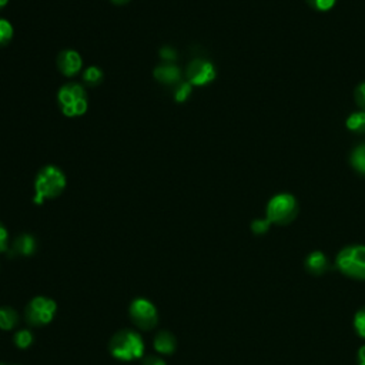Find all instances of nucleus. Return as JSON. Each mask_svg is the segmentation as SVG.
<instances>
[{"label": "nucleus", "instance_id": "29", "mask_svg": "<svg viewBox=\"0 0 365 365\" xmlns=\"http://www.w3.org/2000/svg\"><path fill=\"white\" fill-rule=\"evenodd\" d=\"M130 2V0H112V4L117 5V6H123V5H127Z\"/></svg>", "mask_w": 365, "mask_h": 365}, {"label": "nucleus", "instance_id": "21", "mask_svg": "<svg viewBox=\"0 0 365 365\" xmlns=\"http://www.w3.org/2000/svg\"><path fill=\"white\" fill-rule=\"evenodd\" d=\"M191 87H193V86H191L188 82H181V83H179V84L176 86V89H174V100L179 101V103L186 101V100L190 97V94H191Z\"/></svg>", "mask_w": 365, "mask_h": 365}, {"label": "nucleus", "instance_id": "16", "mask_svg": "<svg viewBox=\"0 0 365 365\" xmlns=\"http://www.w3.org/2000/svg\"><path fill=\"white\" fill-rule=\"evenodd\" d=\"M351 166L361 174H365V144H361L354 148L351 153Z\"/></svg>", "mask_w": 365, "mask_h": 365}, {"label": "nucleus", "instance_id": "2", "mask_svg": "<svg viewBox=\"0 0 365 365\" xmlns=\"http://www.w3.org/2000/svg\"><path fill=\"white\" fill-rule=\"evenodd\" d=\"M335 267L348 278L365 281V245L352 244L338 251Z\"/></svg>", "mask_w": 365, "mask_h": 365}, {"label": "nucleus", "instance_id": "12", "mask_svg": "<svg viewBox=\"0 0 365 365\" xmlns=\"http://www.w3.org/2000/svg\"><path fill=\"white\" fill-rule=\"evenodd\" d=\"M154 350L158 351L159 354H165V355H170L176 351L177 347V341L174 338V335L169 331H160L155 334L154 337V342H153Z\"/></svg>", "mask_w": 365, "mask_h": 365}, {"label": "nucleus", "instance_id": "7", "mask_svg": "<svg viewBox=\"0 0 365 365\" xmlns=\"http://www.w3.org/2000/svg\"><path fill=\"white\" fill-rule=\"evenodd\" d=\"M56 302L47 297H34L26 307V320L34 327L46 326L55 319Z\"/></svg>", "mask_w": 365, "mask_h": 365}, {"label": "nucleus", "instance_id": "11", "mask_svg": "<svg viewBox=\"0 0 365 365\" xmlns=\"http://www.w3.org/2000/svg\"><path fill=\"white\" fill-rule=\"evenodd\" d=\"M154 79L163 83V84H169V86H177L179 83H181V70L172 65V63H165L160 65L154 69L153 72Z\"/></svg>", "mask_w": 365, "mask_h": 365}, {"label": "nucleus", "instance_id": "15", "mask_svg": "<svg viewBox=\"0 0 365 365\" xmlns=\"http://www.w3.org/2000/svg\"><path fill=\"white\" fill-rule=\"evenodd\" d=\"M345 126L350 132L357 133V134H362L365 133V112H355L352 115L348 116Z\"/></svg>", "mask_w": 365, "mask_h": 365}, {"label": "nucleus", "instance_id": "30", "mask_svg": "<svg viewBox=\"0 0 365 365\" xmlns=\"http://www.w3.org/2000/svg\"><path fill=\"white\" fill-rule=\"evenodd\" d=\"M8 2H9V0H0V11H2L8 5Z\"/></svg>", "mask_w": 365, "mask_h": 365}, {"label": "nucleus", "instance_id": "1", "mask_svg": "<svg viewBox=\"0 0 365 365\" xmlns=\"http://www.w3.org/2000/svg\"><path fill=\"white\" fill-rule=\"evenodd\" d=\"M66 188V176L56 166H44L34 180V203L43 204L46 198H56Z\"/></svg>", "mask_w": 365, "mask_h": 365}, {"label": "nucleus", "instance_id": "14", "mask_svg": "<svg viewBox=\"0 0 365 365\" xmlns=\"http://www.w3.org/2000/svg\"><path fill=\"white\" fill-rule=\"evenodd\" d=\"M19 323L18 311L12 307H0V330L9 331Z\"/></svg>", "mask_w": 365, "mask_h": 365}, {"label": "nucleus", "instance_id": "10", "mask_svg": "<svg viewBox=\"0 0 365 365\" xmlns=\"http://www.w3.org/2000/svg\"><path fill=\"white\" fill-rule=\"evenodd\" d=\"M58 68L60 73H63L68 77H72L80 73L83 68V59L76 50L68 49L60 51V55L58 58Z\"/></svg>", "mask_w": 365, "mask_h": 365}, {"label": "nucleus", "instance_id": "23", "mask_svg": "<svg viewBox=\"0 0 365 365\" xmlns=\"http://www.w3.org/2000/svg\"><path fill=\"white\" fill-rule=\"evenodd\" d=\"M270 226H271V222L267 217L266 219H257L251 223V231L257 236H262V234H266L270 230Z\"/></svg>", "mask_w": 365, "mask_h": 365}, {"label": "nucleus", "instance_id": "25", "mask_svg": "<svg viewBox=\"0 0 365 365\" xmlns=\"http://www.w3.org/2000/svg\"><path fill=\"white\" fill-rule=\"evenodd\" d=\"M160 58H162L165 62L172 63V62H174V60L177 59V51H176L173 47H170V46H165V47H162V50H160Z\"/></svg>", "mask_w": 365, "mask_h": 365}, {"label": "nucleus", "instance_id": "9", "mask_svg": "<svg viewBox=\"0 0 365 365\" xmlns=\"http://www.w3.org/2000/svg\"><path fill=\"white\" fill-rule=\"evenodd\" d=\"M304 269L308 274L314 276V277H320V276H324L331 269V263H330L328 257L326 255V252L316 250V251H311L305 257Z\"/></svg>", "mask_w": 365, "mask_h": 365}, {"label": "nucleus", "instance_id": "6", "mask_svg": "<svg viewBox=\"0 0 365 365\" xmlns=\"http://www.w3.org/2000/svg\"><path fill=\"white\" fill-rule=\"evenodd\" d=\"M132 321L144 331L153 330L159 323V312L155 305L146 298H136L129 308Z\"/></svg>", "mask_w": 365, "mask_h": 365}, {"label": "nucleus", "instance_id": "22", "mask_svg": "<svg viewBox=\"0 0 365 365\" xmlns=\"http://www.w3.org/2000/svg\"><path fill=\"white\" fill-rule=\"evenodd\" d=\"M305 2L312 9H316L319 12H327V11H331L334 8L337 0H305Z\"/></svg>", "mask_w": 365, "mask_h": 365}, {"label": "nucleus", "instance_id": "19", "mask_svg": "<svg viewBox=\"0 0 365 365\" xmlns=\"http://www.w3.org/2000/svg\"><path fill=\"white\" fill-rule=\"evenodd\" d=\"M34 341L33 334L29 330H20L15 334V345L20 350H26L29 348Z\"/></svg>", "mask_w": 365, "mask_h": 365}, {"label": "nucleus", "instance_id": "18", "mask_svg": "<svg viewBox=\"0 0 365 365\" xmlns=\"http://www.w3.org/2000/svg\"><path fill=\"white\" fill-rule=\"evenodd\" d=\"M15 30L9 20L0 19V46H6L13 39Z\"/></svg>", "mask_w": 365, "mask_h": 365}, {"label": "nucleus", "instance_id": "20", "mask_svg": "<svg viewBox=\"0 0 365 365\" xmlns=\"http://www.w3.org/2000/svg\"><path fill=\"white\" fill-rule=\"evenodd\" d=\"M354 330L355 333L365 340V307H361L354 316Z\"/></svg>", "mask_w": 365, "mask_h": 365}, {"label": "nucleus", "instance_id": "28", "mask_svg": "<svg viewBox=\"0 0 365 365\" xmlns=\"http://www.w3.org/2000/svg\"><path fill=\"white\" fill-rule=\"evenodd\" d=\"M357 362H358V365H365V345L359 347V350L357 352Z\"/></svg>", "mask_w": 365, "mask_h": 365}, {"label": "nucleus", "instance_id": "26", "mask_svg": "<svg viewBox=\"0 0 365 365\" xmlns=\"http://www.w3.org/2000/svg\"><path fill=\"white\" fill-rule=\"evenodd\" d=\"M8 241H9V233L6 227L0 223V254L8 251Z\"/></svg>", "mask_w": 365, "mask_h": 365}, {"label": "nucleus", "instance_id": "17", "mask_svg": "<svg viewBox=\"0 0 365 365\" xmlns=\"http://www.w3.org/2000/svg\"><path fill=\"white\" fill-rule=\"evenodd\" d=\"M103 72L100 68L97 66H89L84 72H83V80L87 86H91V87H96L98 86L101 82H103Z\"/></svg>", "mask_w": 365, "mask_h": 365}, {"label": "nucleus", "instance_id": "5", "mask_svg": "<svg viewBox=\"0 0 365 365\" xmlns=\"http://www.w3.org/2000/svg\"><path fill=\"white\" fill-rule=\"evenodd\" d=\"M266 214L271 224L287 226L294 222L298 214V203L295 197L288 193L277 194L269 201Z\"/></svg>", "mask_w": 365, "mask_h": 365}, {"label": "nucleus", "instance_id": "4", "mask_svg": "<svg viewBox=\"0 0 365 365\" xmlns=\"http://www.w3.org/2000/svg\"><path fill=\"white\" fill-rule=\"evenodd\" d=\"M60 110L68 117H80L87 112V94L82 84L69 83L60 87L58 93Z\"/></svg>", "mask_w": 365, "mask_h": 365}, {"label": "nucleus", "instance_id": "3", "mask_svg": "<svg viewBox=\"0 0 365 365\" xmlns=\"http://www.w3.org/2000/svg\"><path fill=\"white\" fill-rule=\"evenodd\" d=\"M109 350L112 355L120 361H133L143 357L144 342L139 333L132 330H122L112 337Z\"/></svg>", "mask_w": 365, "mask_h": 365}, {"label": "nucleus", "instance_id": "24", "mask_svg": "<svg viewBox=\"0 0 365 365\" xmlns=\"http://www.w3.org/2000/svg\"><path fill=\"white\" fill-rule=\"evenodd\" d=\"M354 98H355V103L359 109H362V112H365V82L358 84L354 90Z\"/></svg>", "mask_w": 365, "mask_h": 365}, {"label": "nucleus", "instance_id": "27", "mask_svg": "<svg viewBox=\"0 0 365 365\" xmlns=\"http://www.w3.org/2000/svg\"><path fill=\"white\" fill-rule=\"evenodd\" d=\"M143 365H166V362L158 355H148L144 358Z\"/></svg>", "mask_w": 365, "mask_h": 365}, {"label": "nucleus", "instance_id": "8", "mask_svg": "<svg viewBox=\"0 0 365 365\" xmlns=\"http://www.w3.org/2000/svg\"><path fill=\"white\" fill-rule=\"evenodd\" d=\"M217 76V70L212 62L205 59H194L187 68V79L191 86H207Z\"/></svg>", "mask_w": 365, "mask_h": 365}, {"label": "nucleus", "instance_id": "13", "mask_svg": "<svg viewBox=\"0 0 365 365\" xmlns=\"http://www.w3.org/2000/svg\"><path fill=\"white\" fill-rule=\"evenodd\" d=\"M12 254L13 255H22L27 257L32 255L36 251V240L30 234H22L19 236L13 244H12Z\"/></svg>", "mask_w": 365, "mask_h": 365}]
</instances>
